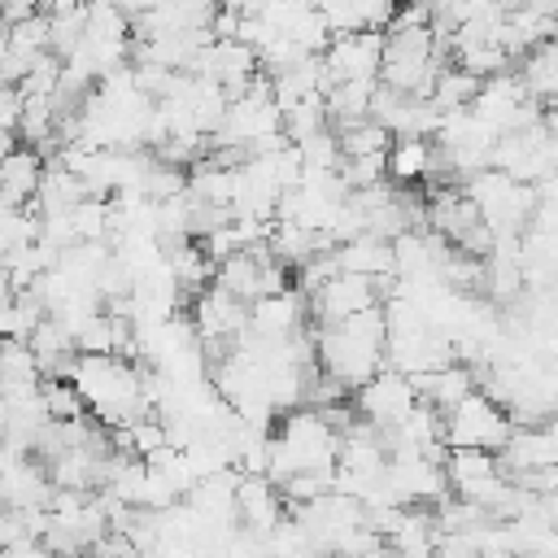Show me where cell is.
<instances>
[{"mask_svg": "<svg viewBox=\"0 0 558 558\" xmlns=\"http://www.w3.org/2000/svg\"><path fill=\"white\" fill-rule=\"evenodd\" d=\"M323 126H331V122H327V100H323V92H305L292 109H283V135H288L292 144L310 140V135L323 131Z\"/></svg>", "mask_w": 558, "mask_h": 558, "instance_id": "cell-9", "label": "cell"}, {"mask_svg": "<svg viewBox=\"0 0 558 558\" xmlns=\"http://www.w3.org/2000/svg\"><path fill=\"white\" fill-rule=\"evenodd\" d=\"M353 401H357V414L362 418H371L375 427H384V423H401L414 410L418 397H414L410 375H401L392 366H379L371 379H362L353 388Z\"/></svg>", "mask_w": 558, "mask_h": 558, "instance_id": "cell-3", "label": "cell"}, {"mask_svg": "<svg viewBox=\"0 0 558 558\" xmlns=\"http://www.w3.org/2000/svg\"><path fill=\"white\" fill-rule=\"evenodd\" d=\"M305 301H310V310H314V327L340 323V318H349V314H357V310H366V305H379L375 279H371V275H349V270L331 275V279H327L318 292H310Z\"/></svg>", "mask_w": 558, "mask_h": 558, "instance_id": "cell-4", "label": "cell"}, {"mask_svg": "<svg viewBox=\"0 0 558 558\" xmlns=\"http://www.w3.org/2000/svg\"><path fill=\"white\" fill-rule=\"evenodd\" d=\"M427 153H432V140H423V135H392V144H388V179L392 183L423 179Z\"/></svg>", "mask_w": 558, "mask_h": 558, "instance_id": "cell-8", "label": "cell"}, {"mask_svg": "<svg viewBox=\"0 0 558 558\" xmlns=\"http://www.w3.org/2000/svg\"><path fill=\"white\" fill-rule=\"evenodd\" d=\"M379 57H384V31H331L323 48L327 78H379Z\"/></svg>", "mask_w": 558, "mask_h": 558, "instance_id": "cell-2", "label": "cell"}, {"mask_svg": "<svg viewBox=\"0 0 558 558\" xmlns=\"http://www.w3.org/2000/svg\"><path fill=\"white\" fill-rule=\"evenodd\" d=\"M235 523H244V532L262 536L275 532L279 519V493L270 488V475H235Z\"/></svg>", "mask_w": 558, "mask_h": 558, "instance_id": "cell-5", "label": "cell"}, {"mask_svg": "<svg viewBox=\"0 0 558 558\" xmlns=\"http://www.w3.org/2000/svg\"><path fill=\"white\" fill-rule=\"evenodd\" d=\"M480 83H484L480 74H471V70H462L458 61H449V65H440V70H436V83H432V105H436L440 113L466 109V105L475 100Z\"/></svg>", "mask_w": 558, "mask_h": 558, "instance_id": "cell-7", "label": "cell"}, {"mask_svg": "<svg viewBox=\"0 0 558 558\" xmlns=\"http://www.w3.org/2000/svg\"><path fill=\"white\" fill-rule=\"evenodd\" d=\"M336 174L344 179V187H371L388 174V153H357V157H340Z\"/></svg>", "mask_w": 558, "mask_h": 558, "instance_id": "cell-12", "label": "cell"}, {"mask_svg": "<svg viewBox=\"0 0 558 558\" xmlns=\"http://www.w3.org/2000/svg\"><path fill=\"white\" fill-rule=\"evenodd\" d=\"M336 262L349 275H388L392 270V240H379L371 231H357L336 244Z\"/></svg>", "mask_w": 558, "mask_h": 558, "instance_id": "cell-6", "label": "cell"}, {"mask_svg": "<svg viewBox=\"0 0 558 558\" xmlns=\"http://www.w3.org/2000/svg\"><path fill=\"white\" fill-rule=\"evenodd\" d=\"M336 135H340V153H344V157H357V153H388V144H392V131H388L384 122H375V118H357V122L340 126Z\"/></svg>", "mask_w": 558, "mask_h": 558, "instance_id": "cell-10", "label": "cell"}, {"mask_svg": "<svg viewBox=\"0 0 558 558\" xmlns=\"http://www.w3.org/2000/svg\"><path fill=\"white\" fill-rule=\"evenodd\" d=\"M501 9H519V4H527V0H497Z\"/></svg>", "mask_w": 558, "mask_h": 558, "instance_id": "cell-14", "label": "cell"}, {"mask_svg": "<svg viewBox=\"0 0 558 558\" xmlns=\"http://www.w3.org/2000/svg\"><path fill=\"white\" fill-rule=\"evenodd\" d=\"M131 445H135V453H140V458H148L153 449H161V445H166V423H161V418L140 414V418L131 423Z\"/></svg>", "mask_w": 558, "mask_h": 558, "instance_id": "cell-13", "label": "cell"}, {"mask_svg": "<svg viewBox=\"0 0 558 558\" xmlns=\"http://www.w3.org/2000/svg\"><path fill=\"white\" fill-rule=\"evenodd\" d=\"M514 432V418H506V410L484 397V392H466L449 414H445V445H480V449H501Z\"/></svg>", "mask_w": 558, "mask_h": 558, "instance_id": "cell-1", "label": "cell"}, {"mask_svg": "<svg viewBox=\"0 0 558 558\" xmlns=\"http://www.w3.org/2000/svg\"><path fill=\"white\" fill-rule=\"evenodd\" d=\"M87 4H113V0H87Z\"/></svg>", "mask_w": 558, "mask_h": 558, "instance_id": "cell-15", "label": "cell"}, {"mask_svg": "<svg viewBox=\"0 0 558 558\" xmlns=\"http://www.w3.org/2000/svg\"><path fill=\"white\" fill-rule=\"evenodd\" d=\"M39 392H44L48 418H78V414H87V401H83L78 384H70V379H39Z\"/></svg>", "mask_w": 558, "mask_h": 558, "instance_id": "cell-11", "label": "cell"}]
</instances>
